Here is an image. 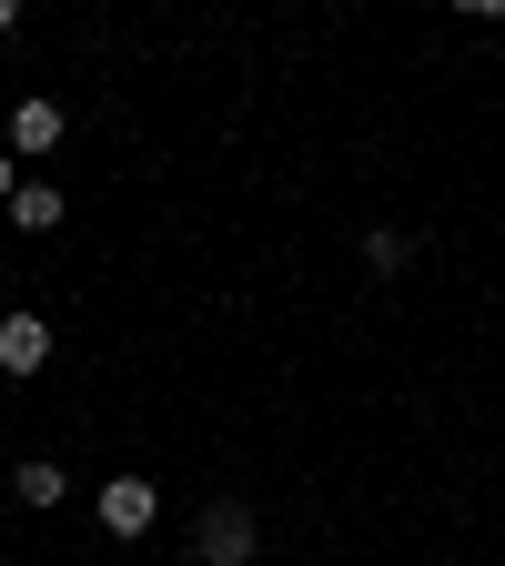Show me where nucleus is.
<instances>
[{"instance_id": "nucleus-1", "label": "nucleus", "mask_w": 505, "mask_h": 566, "mask_svg": "<svg viewBox=\"0 0 505 566\" xmlns=\"http://www.w3.org/2000/svg\"><path fill=\"white\" fill-rule=\"evenodd\" d=\"M253 546H263V526H253L243 495H212L192 516V566H253Z\"/></svg>"}, {"instance_id": "nucleus-2", "label": "nucleus", "mask_w": 505, "mask_h": 566, "mask_svg": "<svg viewBox=\"0 0 505 566\" xmlns=\"http://www.w3.org/2000/svg\"><path fill=\"white\" fill-rule=\"evenodd\" d=\"M92 516H102L112 546H131V536L162 526V485H152V475H102V485H92Z\"/></svg>"}, {"instance_id": "nucleus-3", "label": "nucleus", "mask_w": 505, "mask_h": 566, "mask_svg": "<svg viewBox=\"0 0 505 566\" xmlns=\"http://www.w3.org/2000/svg\"><path fill=\"white\" fill-rule=\"evenodd\" d=\"M41 365H51V324L31 304H11L0 314V375H41Z\"/></svg>"}, {"instance_id": "nucleus-4", "label": "nucleus", "mask_w": 505, "mask_h": 566, "mask_svg": "<svg viewBox=\"0 0 505 566\" xmlns=\"http://www.w3.org/2000/svg\"><path fill=\"white\" fill-rule=\"evenodd\" d=\"M61 132H71V122H61V102H51V92H31V102H11V153H21V163H41V153H61Z\"/></svg>"}, {"instance_id": "nucleus-5", "label": "nucleus", "mask_w": 505, "mask_h": 566, "mask_svg": "<svg viewBox=\"0 0 505 566\" xmlns=\"http://www.w3.org/2000/svg\"><path fill=\"white\" fill-rule=\"evenodd\" d=\"M11 495H21V506H31V516H51V506H61V495H71V475H61L51 455H31V465L11 475Z\"/></svg>"}, {"instance_id": "nucleus-6", "label": "nucleus", "mask_w": 505, "mask_h": 566, "mask_svg": "<svg viewBox=\"0 0 505 566\" xmlns=\"http://www.w3.org/2000/svg\"><path fill=\"white\" fill-rule=\"evenodd\" d=\"M61 212H71V202H61L51 182H21V202H11V223H21V233H61Z\"/></svg>"}, {"instance_id": "nucleus-7", "label": "nucleus", "mask_w": 505, "mask_h": 566, "mask_svg": "<svg viewBox=\"0 0 505 566\" xmlns=\"http://www.w3.org/2000/svg\"><path fill=\"white\" fill-rule=\"evenodd\" d=\"M365 263H375V273H404V263H414V243H404L394 223H375V233H365Z\"/></svg>"}, {"instance_id": "nucleus-8", "label": "nucleus", "mask_w": 505, "mask_h": 566, "mask_svg": "<svg viewBox=\"0 0 505 566\" xmlns=\"http://www.w3.org/2000/svg\"><path fill=\"white\" fill-rule=\"evenodd\" d=\"M11 202H21V153L0 142V212H11Z\"/></svg>"}, {"instance_id": "nucleus-9", "label": "nucleus", "mask_w": 505, "mask_h": 566, "mask_svg": "<svg viewBox=\"0 0 505 566\" xmlns=\"http://www.w3.org/2000/svg\"><path fill=\"white\" fill-rule=\"evenodd\" d=\"M11 21H21V0H0V31H11Z\"/></svg>"}]
</instances>
